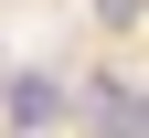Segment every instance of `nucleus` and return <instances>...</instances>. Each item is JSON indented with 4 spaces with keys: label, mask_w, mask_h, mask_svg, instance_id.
<instances>
[{
    "label": "nucleus",
    "mask_w": 149,
    "mask_h": 138,
    "mask_svg": "<svg viewBox=\"0 0 149 138\" xmlns=\"http://www.w3.org/2000/svg\"><path fill=\"white\" fill-rule=\"evenodd\" d=\"M74 106H85V138H149V96H139V85H117V74H96Z\"/></svg>",
    "instance_id": "obj_1"
},
{
    "label": "nucleus",
    "mask_w": 149,
    "mask_h": 138,
    "mask_svg": "<svg viewBox=\"0 0 149 138\" xmlns=\"http://www.w3.org/2000/svg\"><path fill=\"white\" fill-rule=\"evenodd\" d=\"M0 117H11V138L53 128V117H64V85H53L43 64H32V74H0Z\"/></svg>",
    "instance_id": "obj_2"
}]
</instances>
